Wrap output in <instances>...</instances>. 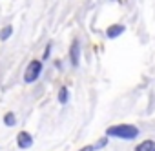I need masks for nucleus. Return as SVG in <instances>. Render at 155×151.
<instances>
[{"instance_id": "nucleus-1", "label": "nucleus", "mask_w": 155, "mask_h": 151, "mask_svg": "<svg viewBox=\"0 0 155 151\" xmlns=\"http://www.w3.org/2000/svg\"><path fill=\"white\" fill-rule=\"evenodd\" d=\"M106 137H113V138H122V140H133L139 137V127L131 126V124H117L106 129Z\"/></svg>"}, {"instance_id": "nucleus-2", "label": "nucleus", "mask_w": 155, "mask_h": 151, "mask_svg": "<svg viewBox=\"0 0 155 151\" xmlns=\"http://www.w3.org/2000/svg\"><path fill=\"white\" fill-rule=\"evenodd\" d=\"M42 73V62L40 60H31L24 71V82L26 84H31V82H37V79L40 77Z\"/></svg>"}, {"instance_id": "nucleus-3", "label": "nucleus", "mask_w": 155, "mask_h": 151, "mask_svg": "<svg viewBox=\"0 0 155 151\" xmlns=\"http://www.w3.org/2000/svg\"><path fill=\"white\" fill-rule=\"evenodd\" d=\"M79 58H81V44L79 40H73L71 42V47H69V62L71 66H79Z\"/></svg>"}, {"instance_id": "nucleus-4", "label": "nucleus", "mask_w": 155, "mask_h": 151, "mask_svg": "<svg viewBox=\"0 0 155 151\" xmlns=\"http://www.w3.org/2000/svg\"><path fill=\"white\" fill-rule=\"evenodd\" d=\"M17 144H18L20 149H29V147L33 146V137H31L28 131H20V133L17 135Z\"/></svg>"}, {"instance_id": "nucleus-5", "label": "nucleus", "mask_w": 155, "mask_h": 151, "mask_svg": "<svg viewBox=\"0 0 155 151\" xmlns=\"http://www.w3.org/2000/svg\"><path fill=\"white\" fill-rule=\"evenodd\" d=\"M124 29H126V27H124L122 24H111V26L106 29V37L111 38V40H113V38H119V37L124 33Z\"/></svg>"}, {"instance_id": "nucleus-6", "label": "nucleus", "mask_w": 155, "mask_h": 151, "mask_svg": "<svg viewBox=\"0 0 155 151\" xmlns=\"http://www.w3.org/2000/svg\"><path fill=\"white\" fill-rule=\"evenodd\" d=\"M135 151H155V140H151V138L142 140V142L135 147Z\"/></svg>"}, {"instance_id": "nucleus-7", "label": "nucleus", "mask_w": 155, "mask_h": 151, "mask_svg": "<svg viewBox=\"0 0 155 151\" xmlns=\"http://www.w3.org/2000/svg\"><path fill=\"white\" fill-rule=\"evenodd\" d=\"M4 124H6L8 127H13V126L17 124V117H15L13 111H8V113L4 115Z\"/></svg>"}, {"instance_id": "nucleus-8", "label": "nucleus", "mask_w": 155, "mask_h": 151, "mask_svg": "<svg viewBox=\"0 0 155 151\" xmlns=\"http://www.w3.org/2000/svg\"><path fill=\"white\" fill-rule=\"evenodd\" d=\"M11 35H13V27L11 26H6V27L0 29V40H8Z\"/></svg>"}, {"instance_id": "nucleus-9", "label": "nucleus", "mask_w": 155, "mask_h": 151, "mask_svg": "<svg viewBox=\"0 0 155 151\" xmlns=\"http://www.w3.org/2000/svg\"><path fill=\"white\" fill-rule=\"evenodd\" d=\"M68 98H69V91H68V88H60V91H58V102H60V104H66Z\"/></svg>"}, {"instance_id": "nucleus-10", "label": "nucleus", "mask_w": 155, "mask_h": 151, "mask_svg": "<svg viewBox=\"0 0 155 151\" xmlns=\"http://www.w3.org/2000/svg\"><path fill=\"white\" fill-rule=\"evenodd\" d=\"M106 142H108V138H106V137H102V138H99V144L95 146V149H101V147H104V146H106Z\"/></svg>"}, {"instance_id": "nucleus-11", "label": "nucleus", "mask_w": 155, "mask_h": 151, "mask_svg": "<svg viewBox=\"0 0 155 151\" xmlns=\"http://www.w3.org/2000/svg\"><path fill=\"white\" fill-rule=\"evenodd\" d=\"M49 51H51V44H48V46H46V51H44V55H42V58H44V60L49 56Z\"/></svg>"}, {"instance_id": "nucleus-12", "label": "nucleus", "mask_w": 155, "mask_h": 151, "mask_svg": "<svg viewBox=\"0 0 155 151\" xmlns=\"http://www.w3.org/2000/svg\"><path fill=\"white\" fill-rule=\"evenodd\" d=\"M79 151H95V146H84V147H81Z\"/></svg>"}, {"instance_id": "nucleus-13", "label": "nucleus", "mask_w": 155, "mask_h": 151, "mask_svg": "<svg viewBox=\"0 0 155 151\" xmlns=\"http://www.w3.org/2000/svg\"><path fill=\"white\" fill-rule=\"evenodd\" d=\"M115 2H119V0H115Z\"/></svg>"}]
</instances>
